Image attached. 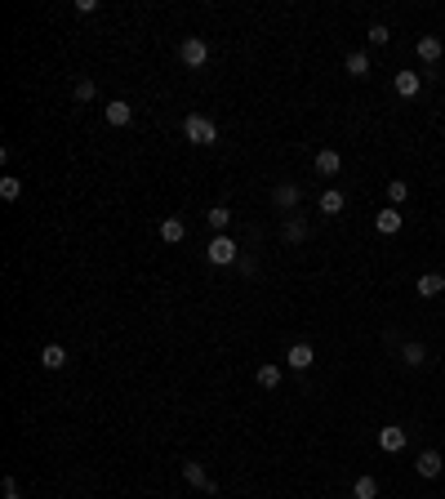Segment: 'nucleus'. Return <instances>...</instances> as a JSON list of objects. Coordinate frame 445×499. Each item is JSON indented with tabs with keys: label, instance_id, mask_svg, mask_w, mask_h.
I'll return each mask as SVG.
<instances>
[{
	"label": "nucleus",
	"instance_id": "0eeeda50",
	"mask_svg": "<svg viewBox=\"0 0 445 499\" xmlns=\"http://www.w3.org/2000/svg\"><path fill=\"white\" fill-rule=\"evenodd\" d=\"M312 361H316L312 343H290V352H285V365H290V370H312Z\"/></svg>",
	"mask_w": 445,
	"mask_h": 499
},
{
	"label": "nucleus",
	"instance_id": "6ab92c4d",
	"mask_svg": "<svg viewBox=\"0 0 445 499\" xmlns=\"http://www.w3.org/2000/svg\"><path fill=\"white\" fill-rule=\"evenodd\" d=\"M205 219H210V228H214V232H219V237H223V232H227V228H232V210H227V205H214V210H210V214H205Z\"/></svg>",
	"mask_w": 445,
	"mask_h": 499
},
{
	"label": "nucleus",
	"instance_id": "f3484780",
	"mask_svg": "<svg viewBox=\"0 0 445 499\" xmlns=\"http://www.w3.org/2000/svg\"><path fill=\"white\" fill-rule=\"evenodd\" d=\"M281 379H285V374H281V365H272V361H268V365H259V388H268V392H272V388H281Z\"/></svg>",
	"mask_w": 445,
	"mask_h": 499
},
{
	"label": "nucleus",
	"instance_id": "39448f33",
	"mask_svg": "<svg viewBox=\"0 0 445 499\" xmlns=\"http://www.w3.org/2000/svg\"><path fill=\"white\" fill-rule=\"evenodd\" d=\"M303 201V192H299V183H276L272 187V205H276V210H294V205Z\"/></svg>",
	"mask_w": 445,
	"mask_h": 499
},
{
	"label": "nucleus",
	"instance_id": "6e6552de",
	"mask_svg": "<svg viewBox=\"0 0 445 499\" xmlns=\"http://www.w3.org/2000/svg\"><path fill=\"white\" fill-rule=\"evenodd\" d=\"M183 237H187V223L178 219V214H169V219H160V241H165V246H178Z\"/></svg>",
	"mask_w": 445,
	"mask_h": 499
},
{
	"label": "nucleus",
	"instance_id": "b1692460",
	"mask_svg": "<svg viewBox=\"0 0 445 499\" xmlns=\"http://www.w3.org/2000/svg\"><path fill=\"white\" fill-rule=\"evenodd\" d=\"M347 76H370V59L365 54H347Z\"/></svg>",
	"mask_w": 445,
	"mask_h": 499
},
{
	"label": "nucleus",
	"instance_id": "f257e3e1",
	"mask_svg": "<svg viewBox=\"0 0 445 499\" xmlns=\"http://www.w3.org/2000/svg\"><path fill=\"white\" fill-rule=\"evenodd\" d=\"M183 134H187V143H196V147L219 143V125H214L210 116H201V112H192V116L183 120Z\"/></svg>",
	"mask_w": 445,
	"mask_h": 499
},
{
	"label": "nucleus",
	"instance_id": "4468645a",
	"mask_svg": "<svg viewBox=\"0 0 445 499\" xmlns=\"http://www.w3.org/2000/svg\"><path fill=\"white\" fill-rule=\"evenodd\" d=\"M414 468H419V477H441V468H445V464H441V455H437V450H423Z\"/></svg>",
	"mask_w": 445,
	"mask_h": 499
},
{
	"label": "nucleus",
	"instance_id": "9b49d317",
	"mask_svg": "<svg viewBox=\"0 0 445 499\" xmlns=\"http://www.w3.org/2000/svg\"><path fill=\"white\" fill-rule=\"evenodd\" d=\"M374 232L378 237H396V232H401V214L396 210H378L374 214Z\"/></svg>",
	"mask_w": 445,
	"mask_h": 499
},
{
	"label": "nucleus",
	"instance_id": "393cba45",
	"mask_svg": "<svg viewBox=\"0 0 445 499\" xmlns=\"http://www.w3.org/2000/svg\"><path fill=\"white\" fill-rule=\"evenodd\" d=\"M405 196H410V187H405L401 178H392V183H387V201H392V205H401Z\"/></svg>",
	"mask_w": 445,
	"mask_h": 499
},
{
	"label": "nucleus",
	"instance_id": "cd10ccee",
	"mask_svg": "<svg viewBox=\"0 0 445 499\" xmlns=\"http://www.w3.org/2000/svg\"><path fill=\"white\" fill-rule=\"evenodd\" d=\"M5 499H23V495H18V482H14V477H5Z\"/></svg>",
	"mask_w": 445,
	"mask_h": 499
},
{
	"label": "nucleus",
	"instance_id": "9d476101",
	"mask_svg": "<svg viewBox=\"0 0 445 499\" xmlns=\"http://www.w3.org/2000/svg\"><path fill=\"white\" fill-rule=\"evenodd\" d=\"M312 165H316V174H325V178H329V174H338V169H343V156H338L334 147H321Z\"/></svg>",
	"mask_w": 445,
	"mask_h": 499
},
{
	"label": "nucleus",
	"instance_id": "a211bd4d",
	"mask_svg": "<svg viewBox=\"0 0 445 499\" xmlns=\"http://www.w3.org/2000/svg\"><path fill=\"white\" fill-rule=\"evenodd\" d=\"M441 54H445V50H441L437 36H419V59H423V63H437Z\"/></svg>",
	"mask_w": 445,
	"mask_h": 499
},
{
	"label": "nucleus",
	"instance_id": "5701e85b",
	"mask_svg": "<svg viewBox=\"0 0 445 499\" xmlns=\"http://www.w3.org/2000/svg\"><path fill=\"white\" fill-rule=\"evenodd\" d=\"M0 196H5V201H18V196H23V178L5 174V178H0Z\"/></svg>",
	"mask_w": 445,
	"mask_h": 499
},
{
	"label": "nucleus",
	"instance_id": "bb28decb",
	"mask_svg": "<svg viewBox=\"0 0 445 499\" xmlns=\"http://www.w3.org/2000/svg\"><path fill=\"white\" fill-rule=\"evenodd\" d=\"M94 94H98V89H94V81H76V98H80V103H89Z\"/></svg>",
	"mask_w": 445,
	"mask_h": 499
},
{
	"label": "nucleus",
	"instance_id": "1a4fd4ad",
	"mask_svg": "<svg viewBox=\"0 0 445 499\" xmlns=\"http://www.w3.org/2000/svg\"><path fill=\"white\" fill-rule=\"evenodd\" d=\"M67 361H72V357H67V348H63V343H45L41 348V365H45V370H63Z\"/></svg>",
	"mask_w": 445,
	"mask_h": 499
},
{
	"label": "nucleus",
	"instance_id": "423d86ee",
	"mask_svg": "<svg viewBox=\"0 0 445 499\" xmlns=\"http://www.w3.org/2000/svg\"><path fill=\"white\" fill-rule=\"evenodd\" d=\"M183 477L196 486V491H205V495H214V491H219V486H214V477L205 473V468L196 464V459H187V464H183Z\"/></svg>",
	"mask_w": 445,
	"mask_h": 499
},
{
	"label": "nucleus",
	"instance_id": "f8f14e48",
	"mask_svg": "<svg viewBox=\"0 0 445 499\" xmlns=\"http://www.w3.org/2000/svg\"><path fill=\"white\" fill-rule=\"evenodd\" d=\"M441 290H445V277H441V272H423V277H419V299H437Z\"/></svg>",
	"mask_w": 445,
	"mask_h": 499
},
{
	"label": "nucleus",
	"instance_id": "ddd939ff",
	"mask_svg": "<svg viewBox=\"0 0 445 499\" xmlns=\"http://www.w3.org/2000/svg\"><path fill=\"white\" fill-rule=\"evenodd\" d=\"M107 120L111 125H129V120H134V107H129L125 98H111L107 103Z\"/></svg>",
	"mask_w": 445,
	"mask_h": 499
},
{
	"label": "nucleus",
	"instance_id": "2eb2a0df",
	"mask_svg": "<svg viewBox=\"0 0 445 499\" xmlns=\"http://www.w3.org/2000/svg\"><path fill=\"white\" fill-rule=\"evenodd\" d=\"M343 192H334V187H329V192H321V201H316V210L321 214H343Z\"/></svg>",
	"mask_w": 445,
	"mask_h": 499
},
{
	"label": "nucleus",
	"instance_id": "f03ea898",
	"mask_svg": "<svg viewBox=\"0 0 445 499\" xmlns=\"http://www.w3.org/2000/svg\"><path fill=\"white\" fill-rule=\"evenodd\" d=\"M205 259H210L214 268H227V263H241V246H236V241H232V237L223 232V237H214L210 246H205Z\"/></svg>",
	"mask_w": 445,
	"mask_h": 499
},
{
	"label": "nucleus",
	"instance_id": "aec40b11",
	"mask_svg": "<svg viewBox=\"0 0 445 499\" xmlns=\"http://www.w3.org/2000/svg\"><path fill=\"white\" fill-rule=\"evenodd\" d=\"M285 241H290V246H299V241H307V223H303L299 214H290V219H285Z\"/></svg>",
	"mask_w": 445,
	"mask_h": 499
},
{
	"label": "nucleus",
	"instance_id": "412c9836",
	"mask_svg": "<svg viewBox=\"0 0 445 499\" xmlns=\"http://www.w3.org/2000/svg\"><path fill=\"white\" fill-rule=\"evenodd\" d=\"M352 499H378V482L374 477H356L352 482Z\"/></svg>",
	"mask_w": 445,
	"mask_h": 499
},
{
	"label": "nucleus",
	"instance_id": "4be33fe9",
	"mask_svg": "<svg viewBox=\"0 0 445 499\" xmlns=\"http://www.w3.org/2000/svg\"><path fill=\"white\" fill-rule=\"evenodd\" d=\"M401 361L405 365H423V361H428V348H423V343H405L401 348Z\"/></svg>",
	"mask_w": 445,
	"mask_h": 499
},
{
	"label": "nucleus",
	"instance_id": "a878e982",
	"mask_svg": "<svg viewBox=\"0 0 445 499\" xmlns=\"http://www.w3.org/2000/svg\"><path fill=\"white\" fill-rule=\"evenodd\" d=\"M387 41H392V32H387L383 23H374L370 27V45H387Z\"/></svg>",
	"mask_w": 445,
	"mask_h": 499
},
{
	"label": "nucleus",
	"instance_id": "7ed1b4c3",
	"mask_svg": "<svg viewBox=\"0 0 445 499\" xmlns=\"http://www.w3.org/2000/svg\"><path fill=\"white\" fill-rule=\"evenodd\" d=\"M178 59H183V67H205V63H210V41H205V36H187V41L178 45Z\"/></svg>",
	"mask_w": 445,
	"mask_h": 499
},
{
	"label": "nucleus",
	"instance_id": "dca6fc26",
	"mask_svg": "<svg viewBox=\"0 0 445 499\" xmlns=\"http://www.w3.org/2000/svg\"><path fill=\"white\" fill-rule=\"evenodd\" d=\"M396 94H401V98H414V94H419V72H396Z\"/></svg>",
	"mask_w": 445,
	"mask_h": 499
},
{
	"label": "nucleus",
	"instance_id": "20e7f679",
	"mask_svg": "<svg viewBox=\"0 0 445 499\" xmlns=\"http://www.w3.org/2000/svg\"><path fill=\"white\" fill-rule=\"evenodd\" d=\"M405 428H396V423H387V428H378V450H387V455H401L405 450Z\"/></svg>",
	"mask_w": 445,
	"mask_h": 499
}]
</instances>
